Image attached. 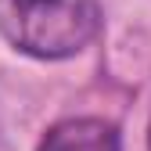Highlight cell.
Here are the masks:
<instances>
[{
    "instance_id": "3",
    "label": "cell",
    "mask_w": 151,
    "mask_h": 151,
    "mask_svg": "<svg viewBox=\"0 0 151 151\" xmlns=\"http://www.w3.org/2000/svg\"><path fill=\"white\" fill-rule=\"evenodd\" d=\"M147 151H151V126H147Z\"/></svg>"
},
{
    "instance_id": "1",
    "label": "cell",
    "mask_w": 151,
    "mask_h": 151,
    "mask_svg": "<svg viewBox=\"0 0 151 151\" xmlns=\"http://www.w3.org/2000/svg\"><path fill=\"white\" fill-rule=\"evenodd\" d=\"M97 0H0V36L29 58H72L97 40Z\"/></svg>"
},
{
    "instance_id": "2",
    "label": "cell",
    "mask_w": 151,
    "mask_h": 151,
    "mask_svg": "<svg viewBox=\"0 0 151 151\" xmlns=\"http://www.w3.org/2000/svg\"><path fill=\"white\" fill-rule=\"evenodd\" d=\"M36 151H119V129L104 119H65L47 129Z\"/></svg>"
}]
</instances>
